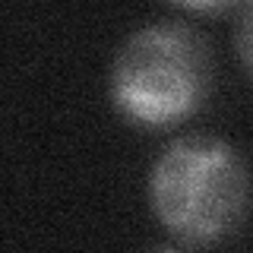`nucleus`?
Here are the masks:
<instances>
[{
    "instance_id": "20e7f679",
    "label": "nucleus",
    "mask_w": 253,
    "mask_h": 253,
    "mask_svg": "<svg viewBox=\"0 0 253 253\" xmlns=\"http://www.w3.org/2000/svg\"><path fill=\"white\" fill-rule=\"evenodd\" d=\"M174 6H184V10H196V13H212V10H225L234 0H168Z\"/></svg>"
},
{
    "instance_id": "f03ea898",
    "label": "nucleus",
    "mask_w": 253,
    "mask_h": 253,
    "mask_svg": "<svg viewBox=\"0 0 253 253\" xmlns=\"http://www.w3.org/2000/svg\"><path fill=\"white\" fill-rule=\"evenodd\" d=\"M215 85L209 38L184 19H158L133 29L108 70L111 105L124 121L162 130L193 117Z\"/></svg>"
},
{
    "instance_id": "7ed1b4c3",
    "label": "nucleus",
    "mask_w": 253,
    "mask_h": 253,
    "mask_svg": "<svg viewBox=\"0 0 253 253\" xmlns=\"http://www.w3.org/2000/svg\"><path fill=\"white\" fill-rule=\"evenodd\" d=\"M234 44H237V57H241L244 70L253 76V3L244 10L241 22H237V35H234Z\"/></svg>"
},
{
    "instance_id": "f257e3e1",
    "label": "nucleus",
    "mask_w": 253,
    "mask_h": 253,
    "mask_svg": "<svg viewBox=\"0 0 253 253\" xmlns=\"http://www.w3.org/2000/svg\"><path fill=\"white\" fill-rule=\"evenodd\" d=\"M250 168L228 139L187 133L171 139L149 168V209L184 247L231 237L250 209Z\"/></svg>"
}]
</instances>
